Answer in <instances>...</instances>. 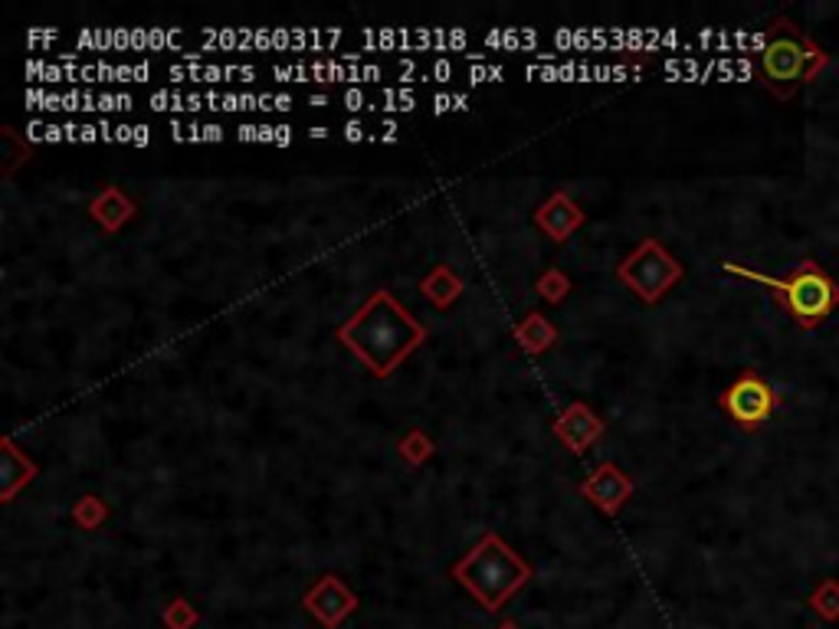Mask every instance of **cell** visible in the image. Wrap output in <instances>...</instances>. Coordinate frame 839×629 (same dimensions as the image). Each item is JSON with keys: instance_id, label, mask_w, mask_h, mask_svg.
Segmentation results:
<instances>
[{"instance_id": "6da1fadb", "label": "cell", "mask_w": 839, "mask_h": 629, "mask_svg": "<svg viewBox=\"0 0 839 629\" xmlns=\"http://www.w3.org/2000/svg\"><path fill=\"white\" fill-rule=\"evenodd\" d=\"M338 341L374 378H391L426 341V328L407 312V305L398 295H391L388 289H378L338 328Z\"/></svg>"}, {"instance_id": "7a4b0ae2", "label": "cell", "mask_w": 839, "mask_h": 629, "mask_svg": "<svg viewBox=\"0 0 839 629\" xmlns=\"http://www.w3.org/2000/svg\"><path fill=\"white\" fill-rule=\"evenodd\" d=\"M449 574L485 614H499L532 581V564L502 535L485 531Z\"/></svg>"}, {"instance_id": "3957f363", "label": "cell", "mask_w": 839, "mask_h": 629, "mask_svg": "<svg viewBox=\"0 0 839 629\" xmlns=\"http://www.w3.org/2000/svg\"><path fill=\"white\" fill-rule=\"evenodd\" d=\"M721 269L731 272V276H741V279H751V282L764 285L771 295L781 299V305L791 312V318L801 328H807V332L817 328L820 322H827L830 312L837 308L839 285L830 279V272L817 259L797 262L787 276H764V272L738 266V262H725Z\"/></svg>"}, {"instance_id": "277c9868", "label": "cell", "mask_w": 839, "mask_h": 629, "mask_svg": "<svg viewBox=\"0 0 839 629\" xmlns=\"http://www.w3.org/2000/svg\"><path fill=\"white\" fill-rule=\"evenodd\" d=\"M827 63H830V53H824L791 20L778 16L761 46V82L778 99H791L797 86L814 82Z\"/></svg>"}, {"instance_id": "5b68a950", "label": "cell", "mask_w": 839, "mask_h": 629, "mask_svg": "<svg viewBox=\"0 0 839 629\" xmlns=\"http://www.w3.org/2000/svg\"><path fill=\"white\" fill-rule=\"evenodd\" d=\"M685 276L682 262L659 243V239H642L627 259L617 266V279L627 285L629 292L646 302V305H656L662 302V295Z\"/></svg>"}, {"instance_id": "8992f818", "label": "cell", "mask_w": 839, "mask_h": 629, "mask_svg": "<svg viewBox=\"0 0 839 629\" xmlns=\"http://www.w3.org/2000/svg\"><path fill=\"white\" fill-rule=\"evenodd\" d=\"M721 411L728 417L735 419L738 429L745 433H754L761 429V423L771 417L781 404V397L774 394V387L758 374V371H741L728 387L725 394L718 397Z\"/></svg>"}, {"instance_id": "52a82bcc", "label": "cell", "mask_w": 839, "mask_h": 629, "mask_svg": "<svg viewBox=\"0 0 839 629\" xmlns=\"http://www.w3.org/2000/svg\"><path fill=\"white\" fill-rule=\"evenodd\" d=\"M302 607L315 624H322L325 629H338L358 610V594L338 574H322V581L302 597Z\"/></svg>"}, {"instance_id": "ba28073f", "label": "cell", "mask_w": 839, "mask_h": 629, "mask_svg": "<svg viewBox=\"0 0 839 629\" xmlns=\"http://www.w3.org/2000/svg\"><path fill=\"white\" fill-rule=\"evenodd\" d=\"M581 495L604 512L607 518H617L624 512L629 498H633V479L617 465V462H601L584 482H581Z\"/></svg>"}, {"instance_id": "9c48e42d", "label": "cell", "mask_w": 839, "mask_h": 629, "mask_svg": "<svg viewBox=\"0 0 839 629\" xmlns=\"http://www.w3.org/2000/svg\"><path fill=\"white\" fill-rule=\"evenodd\" d=\"M604 429H607L604 417L594 414V407L584 404V401L568 404V407L558 414L555 426H551V433H555V436L564 442V449L574 452V456H584V452L604 436Z\"/></svg>"}, {"instance_id": "30bf717a", "label": "cell", "mask_w": 839, "mask_h": 629, "mask_svg": "<svg viewBox=\"0 0 839 629\" xmlns=\"http://www.w3.org/2000/svg\"><path fill=\"white\" fill-rule=\"evenodd\" d=\"M584 223H588V213L578 207L564 191L551 194L541 207L535 210V226H538L548 239H555V243H568Z\"/></svg>"}, {"instance_id": "8fae6325", "label": "cell", "mask_w": 839, "mask_h": 629, "mask_svg": "<svg viewBox=\"0 0 839 629\" xmlns=\"http://www.w3.org/2000/svg\"><path fill=\"white\" fill-rule=\"evenodd\" d=\"M462 289H466V282L456 276V269L452 266H446V262H439V266H433L423 279H419V292H423V299L433 305V308H449V305H456L459 302V295H462Z\"/></svg>"}, {"instance_id": "7c38bea8", "label": "cell", "mask_w": 839, "mask_h": 629, "mask_svg": "<svg viewBox=\"0 0 839 629\" xmlns=\"http://www.w3.org/2000/svg\"><path fill=\"white\" fill-rule=\"evenodd\" d=\"M89 216H92L105 233H119V229L135 216V201H128L119 188H105L102 194L92 198Z\"/></svg>"}, {"instance_id": "4fadbf2b", "label": "cell", "mask_w": 839, "mask_h": 629, "mask_svg": "<svg viewBox=\"0 0 839 629\" xmlns=\"http://www.w3.org/2000/svg\"><path fill=\"white\" fill-rule=\"evenodd\" d=\"M515 341L525 355L538 358L545 351H551L558 345V328L541 315V312H528L518 325H515Z\"/></svg>"}, {"instance_id": "5bb4252c", "label": "cell", "mask_w": 839, "mask_h": 629, "mask_svg": "<svg viewBox=\"0 0 839 629\" xmlns=\"http://www.w3.org/2000/svg\"><path fill=\"white\" fill-rule=\"evenodd\" d=\"M36 479V465L16 449L13 439H3V502H13L16 488Z\"/></svg>"}, {"instance_id": "9a60e30c", "label": "cell", "mask_w": 839, "mask_h": 629, "mask_svg": "<svg viewBox=\"0 0 839 629\" xmlns=\"http://www.w3.org/2000/svg\"><path fill=\"white\" fill-rule=\"evenodd\" d=\"M571 279L558 269V266H551V269H545L541 276H538V282H535V292L545 299V302H551V305H558V302H564L568 295H571Z\"/></svg>"}, {"instance_id": "2e32d148", "label": "cell", "mask_w": 839, "mask_h": 629, "mask_svg": "<svg viewBox=\"0 0 839 629\" xmlns=\"http://www.w3.org/2000/svg\"><path fill=\"white\" fill-rule=\"evenodd\" d=\"M398 452H401V459H404L407 465H423V462H429V456L436 452V446H433V439H429L423 429H411L407 436H401Z\"/></svg>"}, {"instance_id": "e0dca14e", "label": "cell", "mask_w": 839, "mask_h": 629, "mask_svg": "<svg viewBox=\"0 0 839 629\" xmlns=\"http://www.w3.org/2000/svg\"><path fill=\"white\" fill-rule=\"evenodd\" d=\"M72 518H76L79 528L96 531V528L109 518V508H105V502H102L99 495H82V498L72 505Z\"/></svg>"}, {"instance_id": "ac0fdd59", "label": "cell", "mask_w": 839, "mask_h": 629, "mask_svg": "<svg viewBox=\"0 0 839 629\" xmlns=\"http://www.w3.org/2000/svg\"><path fill=\"white\" fill-rule=\"evenodd\" d=\"M810 610L817 614V617H824V620H839V581H824L814 594H810Z\"/></svg>"}, {"instance_id": "d6986e66", "label": "cell", "mask_w": 839, "mask_h": 629, "mask_svg": "<svg viewBox=\"0 0 839 629\" xmlns=\"http://www.w3.org/2000/svg\"><path fill=\"white\" fill-rule=\"evenodd\" d=\"M161 624L168 629H194L201 624V614L188 600H171L161 614Z\"/></svg>"}, {"instance_id": "ffe728a7", "label": "cell", "mask_w": 839, "mask_h": 629, "mask_svg": "<svg viewBox=\"0 0 839 629\" xmlns=\"http://www.w3.org/2000/svg\"><path fill=\"white\" fill-rule=\"evenodd\" d=\"M152 109L155 112H165V109H188L181 96H171V92H155L152 96Z\"/></svg>"}, {"instance_id": "44dd1931", "label": "cell", "mask_w": 839, "mask_h": 629, "mask_svg": "<svg viewBox=\"0 0 839 629\" xmlns=\"http://www.w3.org/2000/svg\"><path fill=\"white\" fill-rule=\"evenodd\" d=\"M345 138H348V142H361V138H365V125H361V122H348Z\"/></svg>"}, {"instance_id": "7402d4cb", "label": "cell", "mask_w": 839, "mask_h": 629, "mask_svg": "<svg viewBox=\"0 0 839 629\" xmlns=\"http://www.w3.org/2000/svg\"><path fill=\"white\" fill-rule=\"evenodd\" d=\"M132 142H135L138 148H145V145H148V128H145V125L132 128Z\"/></svg>"}, {"instance_id": "603a6c76", "label": "cell", "mask_w": 839, "mask_h": 629, "mask_svg": "<svg viewBox=\"0 0 839 629\" xmlns=\"http://www.w3.org/2000/svg\"><path fill=\"white\" fill-rule=\"evenodd\" d=\"M204 132V142H220L223 138V128L220 125H208V128H201Z\"/></svg>"}, {"instance_id": "cb8c5ba5", "label": "cell", "mask_w": 839, "mask_h": 629, "mask_svg": "<svg viewBox=\"0 0 839 629\" xmlns=\"http://www.w3.org/2000/svg\"><path fill=\"white\" fill-rule=\"evenodd\" d=\"M345 102H348V109H351V112H358L365 99H361V92H348V96H345Z\"/></svg>"}, {"instance_id": "d4e9b609", "label": "cell", "mask_w": 839, "mask_h": 629, "mask_svg": "<svg viewBox=\"0 0 839 629\" xmlns=\"http://www.w3.org/2000/svg\"><path fill=\"white\" fill-rule=\"evenodd\" d=\"M289 142H292V128H286V125L276 128V145H289Z\"/></svg>"}, {"instance_id": "484cf974", "label": "cell", "mask_w": 839, "mask_h": 629, "mask_svg": "<svg viewBox=\"0 0 839 629\" xmlns=\"http://www.w3.org/2000/svg\"><path fill=\"white\" fill-rule=\"evenodd\" d=\"M272 102H276L279 112H289V109H292V99H289V96H272Z\"/></svg>"}, {"instance_id": "4316f807", "label": "cell", "mask_w": 839, "mask_h": 629, "mask_svg": "<svg viewBox=\"0 0 839 629\" xmlns=\"http://www.w3.org/2000/svg\"><path fill=\"white\" fill-rule=\"evenodd\" d=\"M79 138H82V142H96V128H92V125H82V128H79Z\"/></svg>"}, {"instance_id": "83f0119b", "label": "cell", "mask_w": 839, "mask_h": 629, "mask_svg": "<svg viewBox=\"0 0 839 629\" xmlns=\"http://www.w3.org/2000/svg\"><path fill=\"white\" fill-rule=\"evenodd\" d=\"M449 72H452L449 63H436V76H439V79H449Z\"/></svg>"}, {"instance_id": "f1b7e54d", "label": "cell", "mask_w": 839, "mask_h": 629, "mask_svg": "<svg viewBox=\"0 0 839 629\" xmlns=\"http://www.w3.org/2000/svg\"><path fill=\"white\" fill-rule=\"evenodd\" d=\"M309 138H328V128H309Z\"/></svg>"}, {"instance_id": "f546056e", "label": "cell", "mask_w": 839, "mask_h": 629, "mask_svg": "<svg viewBox=\"0 0 839 629\" xmlns=\"http://www.w3.org/2000/svg\"><path fill=\"white\" fill-rule=\"evenodd\" d=\"M499 629H522L515 620H505V624H499Z\"/></svg>"}, {"instance_id": "4dcf8cb0", "label": "cell", "mask_w": 839, "mask_h": 629, "mask_svg": "<svg viewBox=\"0 0 839 629\" xmlns=\"http://www.w3.org/2000/svg\"><path fill=\"white\" fill-rule=\"evenodd\" d=\"M837 305H839V295H837Z\"/></svg>"}]
</instances>
